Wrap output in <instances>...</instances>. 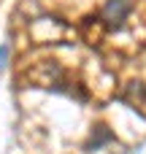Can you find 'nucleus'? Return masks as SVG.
Returning <instances> with one entry per match:
<instances>
[{"label": "nucleus", "instance_id": "f257e3e1", "mask_svg": "<svg viewBox=\"0 0 146 154\" xmlns=\"http://www.w3.org/2000/svg\"><path fill=\"white\" fill-rule=\"evenodd\" d=\"M130 8H133L130 0H106V5H103L106 24L108 27H122L125 19H127V14H130Z\"/></svg>", "mask_w": 146, "mask_h": 154}, {"label": "nucleus", "instance_id": "f03ea898", "mask_svg": "<svg viewBox=\"0 0 146 154\" xmlns=\"http://www.w3.org/2000/svg\"><path fill=\"white\" fill-rule=\"evenodd\" d=\"M5 57H8V46H0V65L5 62Z\"/></svg>", "mask_w": 146, "mask_h": 154}]
</instances>
